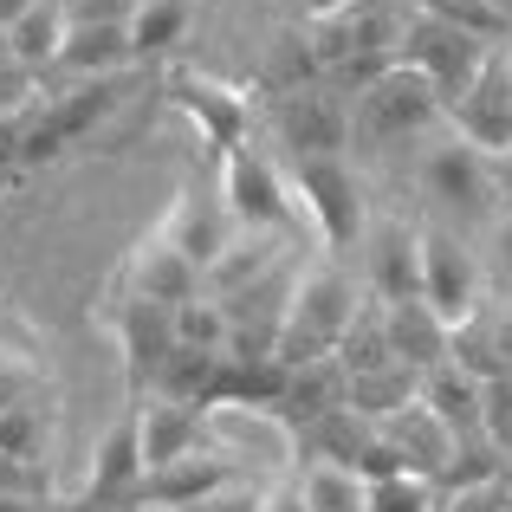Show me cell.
<instances>
[{
    "label": "cell",
    "instance_id": "6da1fadb",
    "mask_svg": "<svg viewBox=\"0 0 512 512\" xmlns=\"http://www.w3.org/2000/svg\"><path fill=\"white\" fill-rule=\"evenodd\" d=\"M357 312H363V292H357V279H350L338 260L305 266L299 286H292V305H286V325H279L273 357L286 363V370L338 357V344H344V331H350Z\"/></svg>",
    "mask_w": 512,
    "mask_h": 512
},
{
    "label": "cell",
    "instance_id": "7a4b0ae2",
    "mask_svg": "<svg viewBox=\"0 0 512 512\" xmlns=\"http://www.w3.org/2000/svg\"><path fill=\"white\" fill-rule=\"evenodd\" d=\"M402 26H409V7H396V0H350L344 13L305 26L312 65H325L338 85L357 91V85H370L383 65L402 59Z\"/></svg>",
    "mask_w": 512,
    "mask_h": 512
},
{
    "label": "cell",
    "instance_id": "3957f363",
    "mask_svg": "<svg viewBox=\"0 0 512 512\" xmlns=\"http://www.w3.org/2000/svg\"><path fill=\"white\" fill-rule=\"evenodd\" d=\"M441 117H448L441 91L402 59L350 91V137H363V143H409L422 130H435Z\"/></svg>",
    "mask_w": 512,
    "mask_h": 512
},
{
    "label": "cell",
    "instance_id": "277c9868",
    "mask_svg": "<svg viewBox=\"0 0 512 512\" xmlns=\"http://www.w3.org/2000/svg\"><path fill=\"white\" fill-rule=\"evenodd\" d=\"M286 182H292V201H305V214H312L318 240L331 253L357 247L370 234V221H363V182L350 169V156H292Z\"/></svg>",
    "mask_w": 512,
    "mask_h": 512
},
{
    "label": "cell",
    "instance_id": "5b68a950",
    "mask_svg": "<svg viewBox=\"0 0 512 512\" xmlns=\"http://www.w3.org/2000/svg\"><path fill=\"white\" fill-rule=\"evenodd\" d=\"M422 195L435 208L461 214V221H493L500 214V188H493V150H480L474 137L448 130L422 150Z\"/></svg>",
    "mask_w": 512,
    "mask_h": 512
},
{
    "label": "cell",
    "instance_id": "8992f818",
    "mask_svg": "<svg viewBox=\"0 0 512 512\" xmlns=\"http://www.w3.org/2000/svg\"><path fill=\"white\" fill-rule=\"evenodd\" d=\"M415 253H422V299L435 305L448 325H467V318L487 305L480 253L467 247L454 227H441V221H415Z\"/></svg>",
    "mask_w": 512,
    "mask_h": 512
},
{
    "label": "cell",
    "instance_id": "52a82bcc",
    "mask_svg": "<svg viewBox=\"0 0 512 512\" xmlns=\"http://www.w3.org/2000/svg\"><path fill=\"white\" fill-rule=\"evenodd\" d=\"M493 52L500 46H487V39H474V33H461V26L435 20V13L409 7V26H402V65H415V72L441 91V104H461V91L480 78V65H487Z\"/></svg>",
    "mask_w": 512,
    "mask_h": 512
},
{
    "label": "cell",
    "instance_id": "ba28073f",
    "mask_svg": "<svg viewBox=\"0 0 512 512\" xmlns=\"http://www.w3.org/2000/svg\"><path fill=\"white\" fill-rule=\"evenodd\" d=\"M214 163H221V201L234 208L240 227H253V234H286L299 201H292V182L273 156L253 150V137H247V143H234V150H221Z\"/></svg>",
    "mask_w": 512,
    "mask_h": 512
},
{
    "label": "cell",
    "instance_id": "9c48e42d",
    "mask_svg": "<svg viewBox=\"0 0 512 512\" xmlns=\"http://www.w3.org/2000/svg\"><path fill=\"white\" fill-rule=\"evenodd\" d=\"M163 98L188 117V124H195V137L208 143L214 156L253 137V98H247L240 85H227V78H214V72H195V65H169Z\"/></svg>",
    "mask_w": 512,
    "mask_h": 512
},
{
    "label": "cell",
    "instance_id": "30bf717a",
    "mask_svg": "<svg viewBox=\"0 0 512 512\" xmlns=\"http://www.w3.org/2000/svg\"><path fill=\"white\" fill-rule=\"evenodd\" d=\"M104 325H111L117 350H124V383L130 396H150L163 363L175 357V305H156V299H137V292H117L104 305Z\"/></svg>",
    "mask_w": 512,
    "mask_h": 512
},
{
    "label": "cell",
    "instance_id": "8fae6325",
    "mask_svg": "<svg viewBox=\"0 0 512 512\" xmlns=\"http://www.w3.org/2000/svg\"><path fill=\"white\" fill-rule=\"evenodd\" d=\"M156 227H163V234H169L175 247H182L188 260L201 266V273H208V266L227 253V240L240 234L234 208L221 201V182H201V175H182V188H175L169 214H163Z\"/></svg>",
    "mask_w": 512,
    "mask_h": 512
},
{
    "label": "cell",
    "instance_id": "7c38bea8",
    "mask_svg": "<svg viewBox=\"0 0 512 512\" xmlns=\"http://www.w3.org/2000/svg\"><path fill=\"white\" fill-rule=\"evenodd\" d=\"M143 493V428H137V396L124 402V415H117L111 428H104V441L91 448V467L85 480H78L72 506H124Z\"/></svg>",
    "mask_w": 512,
    "mask_h": 512
},
{
    "label": "cell",
    "instance_id": "4fadbf2b",
    "mask_svg": "<svg viewBox=\"0 0 512 512\" xmlns=\"http://www.w3.org/2000/svg\"><path fill=\"white\" fill-rule=\"evenodd\" d=\"M117 292H137V299H156V305H188L201 292V266L163 227H150V234H137V247L117 266Z\"/></svg>",
    "mask_w": 512,
    "mask_h": 512
},
{
    "label": "cell",
    "instance_id": "5bb4252c",
    "mask_svg": "<svg viewBox=\"0 0 512 512\" xmlns=\"http://www.w3.org/2000/svg\"><path fill=\"white\" fill-rule=\"evenodd\" d=\"M273 130L292 156H344L350 104L338 91H286V98H273Z\"/></svg>",
    "mask_w": 512,
    "mask_h": 512
},
{
    "label": "cell",
    "instance_id": "9a60e30c",
    "mask_svg": "<svg viewBox=\"0 0 512 512\" xmlns=\"http://www.w3.org/2000/svg\"><path fill=\"white\" fill-rule=\"evenodd\" d=\"M448 124L461 137H474L480 150H512V65L506 46L480 65V78L461 91V104H448Z\"/></svg>",
    "mask_w": 512,
    "mask_h": 512
},
{
    "label": "cell",
    "instance_id": "2e32d148",
    "mask_svg": "<svg viewBox=\"0 0 512 512\" xmlns=\"http://www.w3.org/2000/svg\"><path fill=\"white\" fill-rule=\"evenodd\" d=\"M234 474H240V461H234L227 448H214V441H208V448L182 454V461H169V467H150L137 500L156 506V512H188L195 500H208L214 487H227Z\"/></svg>",
    "mask_w": 512,
    "mask_h": 512
},
{
    "label": "cell",
    "instance_id": "e0dca14e",
    "mask_svg": "<svg viewBox=\"0 0 512 512\" xmlns=\"http://www.w3.org/2000/svg\"><path fill=\"white\" fill-rule=\"evenodd\" d=\"M487 389L493 383L480 370H467L461 357H441L435 370L415 376V396L454 428V441H461V435H487Z\"/></svg>",
    "mask_w": 512,
    "mask_h": 512
},
{
    "label": "cell",
    "instance_id": "ac0fdd59",
    "mask_svg": "<svg viewBox=\"0 0 512 512\" xmlns=\"http://www.w3.org/2000/svg\"><path fill=\"white\" fill-rule=\"evenodd\" d=\"M137 428H143V474L208 448V409L175 396H137Z\"/></svg>",
    "mask_w": 512,
    "mask_h": 512
},
{
    "label": "cell",
    "instance_id": "d6986e66",
    "mask_svg": "<svg viewBox=\"0 0 512 512\" xmlns=\"http://www.w3.org/2000/svg\"><path fill=\"white\" fill-rule=\"evenodd\" d=\"M376 428H383V435L402 448L409 474H422V480H435V487H441V474H448V461H454V428L441 422L422 396H409L402 409H389Z\"/></svg>",
    "mask_w": 512,
    "mask_h": 512
},
{
    "label": "cell",
    "instance_id": "ffe728a7",
    "mask_svg": "<svg viewBox=\"0 0 512 512\" xmlns=\"http://www.w3.org/2000/svg\"><path fill=\"white\" fill-rule=\"evenodd\" d=\"M383 325H389V350H396L402 370H435L441 357H454V325L435 312L428 299H402V305H383Z\"/></svg>",
    "mask_w": 512,
    "mask_h": 512
},
{
    "label": "cell",
    "instance_id": "44dd1931",
    "mask_svg": "<svg viewBox=\"0 0 512 512\" xmlns=\"http://www.w3.org/2000/svg\"><path fill=\"white\" fill-rule=\"evenodd\" d=\"M370 299L376 305H402V299H422V253H415V227L383 221L370 227Z\"/></svg>",
    "mask_w": 512,
    "mask_h": 512
},
{
    "label": "cell",
    "instance_id": "7402d4cb",
    "mask_svg": "<svg viewBox=\"0 0 512 512\" xmlns=\"http://www.w3.org/2000/svg\"><path fill=\"white\" fill-rule=\"evenodd\" d=\"M279 266H286V234H253V227H240V234L227 240V253L201 273V292H208V299H234V292L260 286Z\"/></svg>",
    "mask_w": 512,
    "mask_h": 512
},
{
    "label": "cell",
    "instance_id": "603a6c76",
    "mask_svg": "<svg viewBox=\"0 0 512 512\" xmlns=\"http://www.w3.org/2000/svg\"><path fill=\"white\" fill-rule=\"evenodd\" d=\"M130 59H137V46H130V26H85V20H65V46H59L52 78H117Z\"/></svg>",
    "mask_w": 512,
    "mask_h": 512
},
{
    "label": "cell",
    "instance_id": "cb8c5ba5",
    "mask_svg": "<svg viewBox=\"0 0 512 512\" xmlns=\"http://www.w3.org/2000/svg\"><path fill=\"white\" fill-rule=\"evenodd\" d=\"M454 357L467 370H480L487 383L512 376V312L506 305H480L467 325H454Z\"/></svg>",
    "mask_w": 512,
    "mask_h": 512
},
{
    "label": "cell",
    "instance_id": "d4e9b609",
    "mask_svg": "<svg viewBox=\"0 0 512 512\" xmlns=\"http://www.w3.org/2000/svg\"><path fill=\"white\" fill-rule=\"evenodd\" d=\"M59 46H65V7H52V0H39L33 13H20V20L7 26V59L20 65V72H33L39 85H46L52 65H59Z\"/></svg>",
    "mask_w": 512,
    "mask_h": 512
},
{
    "label": "cell",
    "instance_id": "484cf974",
    "mask_svg": "<svg viewBox=\"0 0 512 512\" xmlns=\"http://www.w3.org/2000/svg\"><path fill=\"white\" fill-rule=\"evenodd\" d=\"M338 370L344 376H370V370H396V350H389V325H383V305L363 299V312L350 318L344 344H338Z\"/></svg>",
    "mask_w": 512,
    "mask_h": 512
},
{
    "label": "cell",
    "instance_id": "4316f807",
    "mask_svg": "<svg viewBox=\"0 0 512 512\" xmlns=\"http://www.w3.org/2000/svg\"><path fill=\"white\" fill-rule=\"evenodd\" d=\"M188 26H195V0H143L130 13V46H137V59H150V52L182 46Z\"/></svg>",
    "mask_w": 512,
    "mask_h": 512
},
{
    "label": "cell",
    "instance_id": "83f0119b",
    "mask_svg": "<svg viewBox=\"0 0 512 512\" xmlns=\"http://www.w3.org/2000/svg\"><path fill=\"white\" fill-rule=\"evenodd\" d=\"M409 7L435 13V20L461 26V33L487 39V46H500V39H512V7H500V0H409Z\"/></svg>",
    "mask_w": 512,
    "mask_h": 512
},
{
    "label": "cell",
    "instance_id": "f1b7e54d",
    "mask_svg": "<svg viewBox=\"0 0 512 512\" xmlns=\"http://www.w3.org/2000/svg\"><path fill=\"white\" fill-rule=\"evenodd\" d=\"M227 338H234V325H227L221 299L195 292L188 305H175V344H182V350H227Z\"/></svg>",
    "mask_w": 512,
    "mask_h": 512
},
{
    "label": "cell",
    "instance_id": "f546056e",
    "mask_svg": "<svg viewBox=\"0 0 512 512\" xmlns=\"http://www.w3.org/2000/svg\"><path fill=\"white\" fill-rule=\"evenodd\" d=\"M363 506H370V512H441V487L422 480V474L363 480Z\"/></svg>",
    "mask_w": 512,
    "mask_h": 512
},
{
    "label": "cell",
    "instance_id": "4dcf8cb0",
    "mask_svg": "<svg viewBox=\"0 0 512 512\" xmlns=\"http://www.w3.org/2000/svg\"><path fill=\"white\" fill-rule=\"evenodd\" d=\"M0 454H20V461H39L46 454V409L20 396H0Z\"/></svg>",
    "mask_w": 512,
    "mask_h": 512
},
{
    "label": "cell",
    "instance_id": "1f68e13d",
    "mask_svg": "<svg viewBox=\"0 0 512 512\" xmlns=\"http://www.w3.org/2000/svg\"><path fill=\"white\" fill-rule=\"evenodd\" d=\"M480 273H487V292L512 299V208H500L487 221V253H480Z\"/></svg>",
    "mask_w": 512,
    "mask_h": 512
},
{
    "label": "cell",
    "instance_id": "d6a6232c",
    "mask_svg": "<svg viewBox=\"0 0 512 512\" xmlns=\"http://www.w3.org/2000/svg\"><path fill=\"white\" fill-rule=\"evenodd\" d=\"M188 512H266V487H260V480H247V474H234L227 487H214L208 500H195Z\"/></svg>",
    "mask_w": 512,
    "mask_h": 512
},
{
    "label": "cell",
    "instance_id": "836d02e7",
    "mask_svg": "<svg viewBox=\"0 0 512 512\" xmlns=\"http://www.w3.org/2000/svg\"><path fill=\"white\" fill-rule=\"evenodd\" d=\"M441 512H512V487L506 480H480V487H454Z\"/></svg>",
    "mask_w": 512,
    "mask_h": 512
},
{
    "label": "cell",
    "instance_id": "e575fe53",
    "mask_svg": "<svg viewBox=\"0 0 512 512\" xmlns=\"http://www.w3.org/2000/svg\"><path fill=\"white\" fill-rule=\"evenodd\" d=\"M26 111H33V104H26ZM26 111H7V117H0V188L26 169Z\"/></svg>",
    "mask_w": 512,
    "mask_h": 512
},
{
    "label": "cell",
    "instance_id": "d590c367",
    "mask_svg": "<svg viewBox=\"0 0 512 512\" xmlns=\"http://www.w3.org/2000/svg\"><path fill=\"white\" fill-rule=\"evenodd\" d=\"M143 0H72L65 7V20H85V26H130V13H137Z\"/></svg>",
    "mask_w": 512,
    "mask_h": 512
},
{
    "label": "cell",
    "instance_id": "8d00e7d4",
    "mask_svg": "<svg viewBox=\"0 0 512 512\" xmlns=\"http://www.w3.org/2000/svg\"><path fill=\"white\" fill-rule=\"evenodd\" d=\"M33 98H39V78L20 72L13 59H0V117H7V111H26Z\"/></svg>",
    "mask_w": 512,
    "mask_h": 512
},
{
    "label": "cell",
    "instance_id": "74e56055",
    "mask_svg": "<svg viewBox=\"0 0 512 512\" xmlns=\"http://www.w3.org/2000/svg\"><path fill=\"white\" fill-rule=\"evenodd\" d=\"M279 13H286L292 26H318V20H331V13H344L350 0H273Z\"/></svg>",
    "mask_w": 512,
    "mask_h": 512
},
{
    "label": "cell",
    "instance_id": "f35d334b",
    "mask_svg": "<svg viewBox=\"0 0 512 512\" xmlns=\"http://www.w3.org/2000/svg\"><path fill=\"white\" fill-rule=\"evenodd\" d=\"M266 512H312L305 506V493H299V480H273V487H266Z\"/></svg>",
    "mask_w": 512,
    "mask_h": 512
},
{
    "label": "cell",
    "instance_id": "ab89813d",
    "mask_svg": "<svg viewBox=\"0 0 512 512\" xmlns=\"http://www.w3.org/2000/svg\"><path fill=\"white\" fill-rule=\"evenodd\" d=\"M493 188H500V208H512V150H493Z\"/></svg>",
    "mask_w": 512,
    "mask_h": 512
},
{
    "label": "cell",
    "instance_id": "60d3db41",
    "mask_svg": "<svg viewBox=\"0 0 512 512\" xmlns=\"http://www.w3.org/2000/svg\"><path fill=\"white\" fill-rule=\"evenodd\" d=\"M33 7H39V0H0V26H13L20 13H33Z\"/></svg>",
    "mask_w": 512,
    "mask_h": 512
},
{
    "label": "cell",
    "instance_id": "b9f144b4",
    "mask_svg": "<svg viewBox=\"0 0 512 512\" xmlns=\"http://www.w3.org/2000/svg\"><path fill=\"white\" fill-rule=\"evenodd\" d=\"M0 512H46V500H26V493H13V500H0Z\"/></svg>",
    "mask_w": 512,
    "mask_h": 512
},
{
    "label": "cell",
    "instance_id": "7bdbcfd3",
    "mask_svg": "<svg viewBox=\"0 0 512 512\" xmlns=\"http://www.w3.org/2000/svg\"><path fill=\"white\" fill-rule=\"evenodd\" d=\"M0 59H7V26H0Z\"/></svg>",
    "mask_w": 512,
    "mask_h": 512
},
{
    "label": "cell",
    "instance_id": "ee69618b",
    "mask_svg": "<svg viewBox=\"0 0 512 512\" xmlns=\"http://www.w3.org/2000/svg\"><path fill=\"white\" fill-rule=\"evenodd\" d=\"M52 7H72V0H52Z\"/></svg>",
    "mask_w": 512,
    "mask_h": 512
},
{
    "label": "cell",
    "instance_id": "f6af8a7d",
    "mask_svg": "<svg viewBox=\"0 0 512 512\" xmlns=\"http://www.w3.org/2000/svg\"><path fill=\"white\" fill-rule=\"evenodd\" d=\"M506 65H512V46H506Z\"/></svg>",
    "mask_w": 512,
    "mask_h": 512
},
{
    "label": "cell",
    "instance_id": "bcb514c9",
    "mask_svg": "<svg viewBox=\"0 0 512 512\" xmlns=\"http://www.w3.org/2000/svg\"><path fill=\"white\" fill-rule=\"evenodd\" d=\"M500 7H512V0H500Z\"/></svg>",
    "mask_w": 512,
    "mask_h": 512
}]
</instances>
